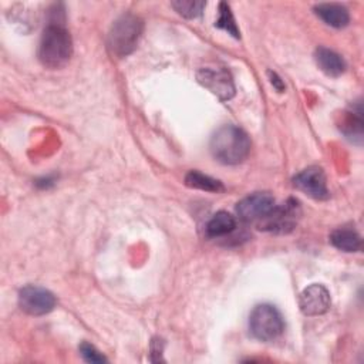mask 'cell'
<instances>
[{
  "instance_id": "14",
  "label": "cell",
  "mask_w": 364,
  "mask_h": 364,
  "mask_svg": "<svg viewBox=\"0 0 364 364\" xmlns=\"http://www.w3.org/2000/svg\"><path fill=\"white\" fill-rule=\"evenodd\" d=\"M235 228H236L235 216H232L229 212L219 210L209 219L206 225V235L209 237H220L233 232Z\"/></svg>"
},
{
  "instance_id": "7",
  "label": "cell",
  "mask_w": 364,
  "mask_h": 364,
  "mask_svg": "<svg viewBox=\"0 0 364 364\" xmlns=\"http://www.w3.org/2000/svg\"><path fill=\"white\" fill-rule=\"evenodd\" d=\"M18 306L30 316H43L54 309L55 297L44 287L28 284L18 291Z\"/></svg>"
},
{
  "instance_id": "19",
  "label": "cell",
  "mask_w": 364,
  "mask_h": 364,
  "mask_svg": "<svg viewBox=\"0 0 364 364\" xmlns=\"http://www.w3.org/2000/svg\"><path fill=\"white\" fill-rule=\"evenodd\" d=\"M80 354L87 363H105L107 358L90 343L84 341L80 344Z\"/></svg>"
},
{
  "instance_id": "5",
  "label": "cell",
  "mask_w": 364,
  "mask_h": 364,
  "mask_svg": "<svg viewBox=\"0 0 364 364\" xmlns=\"http://www.w3.org/2000/svg\"><path fill=\"white\" fill-rule=\"evenodd\" d=\"M300 215V203L296 199H287L283 205H276L259 226L260 229L274 233H289L296 228Z\"/></svg>"
},
{
  "instance_id": "8",
  "label": "cell",
  "mask_w": 364,
  "mask_h": 364,
  "mask_svg": "<svg viewBox=\"0 0 364 364\" xmlns=\"http://www.w3.org/2000/svg\"><path fill=\"white\" fill-rule=\"evenodd\" d=\"M196 80L222 101H228L235 95L233 78L225 68H200L196 73Z\"/></svg>"
},
{
  "instance_id": "17",
  "label": "cell",
  "mask_w": 364,
  "mask_h": 364,
  "mask_svg": "<svg viewBox=\"0 0 364 364\" xmlns=\"http://www.w3.org/2000/svg\"><path fill=\"white\" fill-rule=\"evenodd\" d=\"M215 26L219 27V28L226 30L235 38L240 37V33H239V28H237V26L235 23V18H233V14L230 11V7H229V4L223 3V1L219 4V18L216 20Z\"/></svg>"
},
{
  "instance_id": "15",
  "label": "cell",
  "mask_w": 364,
  "mask_h": 364,
  "mask_svg": "<svg viewBox=\"0 0 364 364\" xmlns=\"http://www.w3.org/2000/svg\"><path fill=\"white\" fill-rule=\"evenodd\" d=\"M185 185L189 188L206 191V192H220L225 189L220 181H218L209 175H205L199 171L188 172L185 176Z\"/></svg>"
},
{
  "instance_id": "20",
  "label": "cell",
  "mask_w": 364,
  "mask_h": 364,
  "mask_svg": "<svg viewBox=\"0 0 364 364\" xmlns=\"http://www.w3.org/2000/svg\"><path fill=\"white\" fill-rule=\"evenodd\" d=\"M162 350H164V343H162V340L154 338V340H152V344H151V355H152V357L156 355L154 361H161V360H162V358H161ZM152 357H151V358H152Z\"/></svg>"
},
{
  "instance_id": "10",
  "label": "cell",
  "mask_w": 364,
  "mask_h": 364,
  "mask_svg": "<svg viewBox=\"0 0 364 364\" xmlns=\"http://www.w3.org/2000/svg\"><path fill=\"white\" fill-rule=\"evenodd\" d=\"M330 293L318 283L306 287L299 297V306L304 316H320L330 309Z\"/></svg>"
},
{
  "instance_id": "12",
  "label": "cell",
  "mask_w": 364,
  "mask_h": 364,
  "mask_svg": "<svg viewBox=\"0 0 364 364\" xmlns=\"http://www.w3.org/2000/svg\"><path fill=\"white\" fill-rule=\"evenodd\" d=\"M314 13L328 26L341 28L346 27L350 21L348 10L337 3H321L314 6Z\"/></svg>"
},
{
  "instance_id": "1",
  "label": "cell",
  "mask_w": 364,
  "mask_h": 364,
  "mask_svg": "<svg viewBox=\"0 0 364 364\" xmlns=\"http://www.w3.org/2000/svg\"><path fill=\"white\" fill-rule=\"evenodd\" d=\"M210 154L216 161L225 165H237L243 162L250 152V139L247 134L236 125H223L210 138Z\"/></svg>"
},
{
  "instance_id": "6",
  "label": "cell",
  "mask_w": 364,
  "mask_h": 364,
  "mask_svg": "<svg viewBox=\"0 0 364 364\" xmlns=\"http://www.w3.org/2000/svg\"><path fill=\"white\" fill-rule=\"evenodd\" d=\"M274 206V198L269 192H255L239 200L236 205V213L243 222L260 223Z\"/></svg>"
},
{
  "instance_id": "13",
  "label": "cell",
  "mask_w": 364,
  "mask_h": 364,
  "mask_svg": "<svg viewBox=\"0 0 364 364\" xmlns=\"http://www.w3.org/2000/svg\"><path fill=\"white\" fill-rule=\"evenodd\" d=\"M330 242L334 247L343 252H358L361 249L360 235L350 228H338L331 232Z\"/></svg>"
},
{
  "instance_id": "18",
  "label": "cell",
  "mask_w": 364,
  "mask_h": 364,
  "mask_svg": "<svg viewBox=\"0 0 364 364\" xmlns=\"http://www.w3.org/2000/svg\"><path fill=\"white\" fill-rule=\"evenodd\" d=\"M171 6L183 17L186 18H195L200 16L203 7L206 6L205 1H196V0H176L172 1Z\"/></svg>"
},
{
  "instance_id": "2",
  "label": "cell",
  "mask_w": 364,
  "mask_h": 364,
  "mask_svg": "<svg viewBox=\"0 0 364 364\" xmlns=\"http://www.w3.org/2000/svg\"><path fill=\"white\" fill-rule=\"evenodd\" d=\"M73 54V40L67 28L58 23H50L41 36L38 58L47 68L55 70L64 67Z\"/></svg>"
},
{
  "instance_id": "11",
  "label": "cell",
  "mask_w": 364,
  "mask_h": 364,
  "mask_svg": "<svg viewBox=\"0 0 364 364\" xmlns=\"http://www.w3.org/2000/svg\"><path fill=\"white\" fill-rule=\"evenodd\" d=\"M314 60L318 68L328 77H338L346 71L344 58L327 47H317Z\"/></svg>"
},
{
  "instance_id": "3",
  "label": "cell",
  "mask_w": 364,
  "mask_h": 364,
  "mask_svg": "<svg viewBox=\"0 0 364 364\" xmlns=\"http://www.w3.org/2000/svg\"><path fill=\"white\" fill-rule=\"evenodd\" d=\"M144 23L138 16L132 13L119 16L112 23L108 33L109 51L117 57H125L131 54L138 44Z\"/></svg>"
},
{
  "instance_id": "21",
  "label": "cell",
  "mask_w": 364,
  "mask_h": 364,
  "mask_svg": "<svg viewBox=\"0 0 364 364\" xmlns=\"http://www.w3.org/2000/svg\"><path fill=\"white\" fill-rule=\"evenodd\" d=\"M269 74V77H270V82H272V85L277 90V91H283L284 90V84H283V81H282V78L276 74V73H273V71H269L267 73Z\"/></svg>"
},
{
  "instance_id": "16",
  "label": "cell",
  "mask_w": 364,
  "mask_h": 364,
  "mask_svg": "<svg viewBox=\"0 0 364 364\" xmlns=\"http://www.w3.org/2000/svg\"><path fill=\"white\" fill-rule=\"evenodd\" d=\"M343 131L355 144H361L363 139V109L361 102H357L355 109L353 108V112H348L346 117Z\"/></svg>"
},
{
  "instance_id": "9",
  "label": "cell",
  "mask_w": 364,
  "mask_h": 364,
  "mask_svg": "<svg viewBox=\"0 0 364 364\" xmlns=\"http://www.w3.org/2000/svg\"><path fill=\"white\" fill-rule=\"evenodd\" d=\"M293 185L296 189L313 199L323 200L328 198L326 175L318 166H309L299 172L293 178Z\"/></svg>"
},
{
  "instance_id": "4",
  "label": "cell",
  "mask_w": 364,
  "mask_h": 364,
  "mask_svg": "<svg viewBox=\"0 0 364 364\" xmlns=\"http://www.w3.org/2000/svg\"><path fill=\"white\" fill-rule=\"evenodd\" d=\"M249 330L260 341H272L284 330V321L280 311L272 304L256 306L249 317Z\"/></svg>"
}]
</instances>
